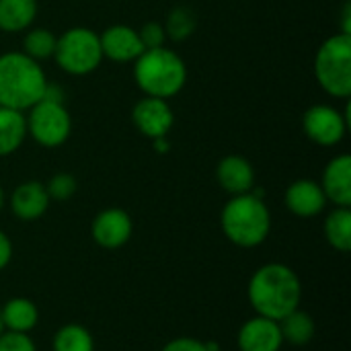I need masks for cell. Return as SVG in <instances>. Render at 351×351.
<instances>
[{"label": "cell", "instance_id": "cell-1", "mask_svg": "<svg viewBox=\"0 0 351 351\" xmlns=\"http://www.w3.org/2000/svg\"><path fill=\"white\" fill-rule=\"evenodd\" d=\"M247 296L259 317L282 321L300 308L302 282L296 271L284 263H265L249 280Z\"/></svg>", "mask_w": 351, "mask_h": 351}, {"label": "cell", "instance_id": "cell-2", "mask_svg": "<svg viewBox=\"0 0 351 351\" xmlns=\"http://www.w3.org/2000/svg\"><path fill=\"white\" fill-rule=\"evenodd\" d=\"M47 82L39 62L23 51H6L0 56V107L21 113L29 111L43 99Z\"/></svg>", "mask_w": 351, "mask_h": 351}, {"label": "cell", "instance_id": "cell-3", "mask_svg": "<svg viewBox=\"0 0 351 351\" xmlns=\"http://www.w3.org/2000/svg\"><path fill=\"white\" fill-rule=\"evenodd\" d=\"M134 80L144 97L169 101L183 90L187 66L183 58L169 47L144 49L134 60Z\"/></svg>", "mask_w": 351, "mask_h": 351}, {"label": "cell", "instance_id": "cell-4", "mask_svg": "<svg viewBox=\"0 0 351 351\" xmlns=\"http://www.w3.org/2000/svg\"><path fill=\"white\" fill-rule=\"evenodd\" d=\"M220 226L224 237L243 249H253L265 243L271 230V214L261 197L251 191L232 195L220 214Z\"/></svg>", "mask_w": 351, "mask_h": 351}, {"label": "cell", "instance_id": "cell-5", "mask_svg": "<svg viewBox=\"0 0 351 351\" xmlns=\"http://www.w3.org/2000/svg\"><path fill=\"white\" fill-rule=\"evenodd\" d=\"M315 78L329 97L350 99L351 35L335 33L323 41L315 56Z\"/></svg>", "mask_w": 351, "mask_h": 351}, {"label": "cell", "instance_id": "cell-6", "mask_svg": "<svg viewBox=\"0 0 351 351\" xmlns=\"http://www.w3.org/2000/svg\"><path fill=\"white\" fill-rule=\"evenodd\" d=\"M53 60L70 76H86L103 62L99 33L88 27H70L56 39Z\"/></svg>", "mask_w": 351, "mask_h": 351}, {"label": "cell", "instance_id": "cell-7", "mask_svg": "<svg viewBox=\"0 0 351 351\" xmlns=\"http://www.w3.org/2000/svg\"><path fill=\"white\" fill-rule=\"evenodd\" d=\"M27 136H31L43 148H58L68 142L72 134V117L64 103L41 99L27 115Z\"/></svg>", "mask_w": 351, "mask_h": 351}, {"label": "cell", "instance_id": "cell-8", "mask_svg": "<svg viewBox=\"0 0 351 351\" xmlns=\"http://www.w3.org/2000/svg\"><path fill=\"white\" fill-rule=\"evenodd\" d=\"M350 109L339 111L333 105H313L304 111L302 115V130L308 136L311 142L319 144V146H337L350 128V117H348Z\"/></svg>", "mask_w": 351, "mask_h": 351}, {"label": "cell", "instance_id": "cell-9", "mask_svg": "<svg viewBox=\"0 0 351 351\" xmlns=\"http://www.w3.org/2000/svg\"><path fill=\"white\" fill-rule=\"evenodd\" d=\"M132 121L142 136L154 140L169 136L175 123V113L169 101L156 97H142L132 109Z\"/></svg>", "mask_w": 351, "mask_h": 351}, {"label": "cell", "instance_id": "cell-10", "mask_svg": "<svg viewBox=\"0 0 351 351\" xmlns=\"http://www.w3.org/2000/svg\"><path fill=\"white\" fill-rule=\"evenodd\" d=\"M132 232H134V222L130 214L121 208L101 210L90 226V234L95 243L109 251L123 247L132 239Z\"/></svg>", "mask_w": 351, "mask_h": 351}, {"label": "cell", "instance_id": "cell-11", "mask_svg": "<svg viewBox=\"0 0 351 351\" xmlns=\"http://www.w3.org/2000/svg\"><path fill=\"white\" fill-rule=\"evenodd\" d=\"M99 41H101L103 58H107L111 62H117V64L134 62L144 51L138 29H134L130 25H111V27H107L103 33H99Z\"/></svg>", "mask_w": 351, "mask_h": 351}, {"label": "cell", "instance_id": "cell-12", "mask_svg": "<svg viewBox=\"0 0 351 351\" xmlns=\"http://www.w3.org/2000/svg\"><path fill=\"white\" fill-rule=\"evenodd\" d=\"M237 343L241 351H280L284 346L280 323L257 315L239 329Z\"/></svg>", "mask_w": 351, "mask_h": 351}, {"label": "cell", "instance_id": "cell-13", "mask_svg": "<svg viewBox=\"0 0 351 351\" xmlns=\"http://www.w3.org/2000/svg\"><path fill=\"white\" fill-rule=\"evenodd\" d=\"M284 202L286 208L298 218H315L327 206V197L321 189V183L313 179H296L286 189Z\"/></svg>", "mask_w": 351, "mask_h": 351}, {"label": "cell", "instance_id": "cell-14", "mask_svg": "<svg viewBox=\"0 0 351 351\" xmlns=\"http://www.w3.org/2000/svg\"><path fill=\"white\" fill-rule=\"evenodd\" d=\"M321 189L327 202L335 204V208H350L351 206V156L339 154L329 160L323 171Z\"/></svg>", "mask_w": 351, "mask_h": 351}, {"label": "cell", "instance_id": "cell-15", "mask_svg": "<svg viewBox=\"0 0 351 351\" xmlns=\"http://www.w3.org/2000/svg\"><path fill=\"white\" fill-rule=\"evenodd\" d=\"M216 181L226 193L243 195L255 187V169L245 156L228 154L216 167Z\"/></svg>", "mask_w": 351, "mask_h": 351}, {"label": "cell", "instance_id": "cell-16", "mask_svg": "<svg viewBox=\"0 0 351 351\" xmlns=\"http://www.w3.org/2000/svg\"><path fill=\"white\" fill-rule=\"evenodd\" d=\"M49 195L43 183L39 181H25L14 187L10 195V210L23 222L39 220L49 208Z\"/></svg>", "mask_w": 351, "mask_h": 351}, {"label": "cell", "instance_id": "cell-17", "mask_svg": "<svg viewBox=\"0 0 351 351\" xmlns=\"http://www.w3.org/2000/svg\"><path fill=\"white\" fill-rule=\"evenodd\" d=\"M0 317L4 331H16V333H29L37 327L39 311L33 300L29 298H10L4 306H0Z\"/></svg>", "mask_w": 351, "mask_h": 351}, {"label": "cell", "instance_id": "cell-18", "mask_svg": "<svg viewBox=\"0 0 351 351\" xmlns=\"http://www.w3.org/2000/svg\"><path fill=\"white\" fill-rule=\"evenodd\" d=\"M37 0H0V31L23 33L37 16Z\"/></svg>", "mask_w": 351, "mask_h": 351}, {"label": "cell", "instance_id": "cell-19", "mask_svg": "<svg viewBox=\"0 0 351 351\" xmlns=\"http://www.w3.org/2000/svg\"><path fill=\"white\" fill-rule=\"evenodd\" d=\"M27 140L25 113L0 107V158L14 154Z\"/></svg>", "mask_w": 351, "mask_h": 351}, {"label": "cell", "instance_id": "cell-20", "mask_svg": "<svg viewBox=\"0 0 351 351\" xmlns=\"http://www.w3.org/2000/svg\"><path fill=\"white\" fill-rule=\"evenodd\" d=\"M278 323H280V331H282L284 341H288L292 346H306L313 341V337L317 333L315 319L300 308L292 311L290 315H286Z\"/></svg>", "mask_w": 351, "mask_h": 351}, {"label": "cell", "instance_id": "cell-21", "mask_svg": "<svg viewBox=\"0 0 351 351\" xmlns=\"http://www.w3.org/2000/svg\"><path fill=\"white\" fill-rule=\"evenodd\" d=\"M325 239L327 243L339 251L350 253L351 251V210L350 208H335L329 212L325 220Z\"/></svg>", "mask_w": 351, "mask_h": 351}, {"label": "cell", "instance_id": "cell-22", "mask_svg": "<svg viewBox=\"0 0 351 351\" xmlns=\"http://www.w3.org/2000/svg\"><path fill=\"white\" fill-rule=\"evenodd\" d=\"M53 351H95V339L82 325H64L53 335Z\"/></svg>", "mask_w": 351, "mask_h": 351}, {"label": "cell", "instance_id": "cell-23", "mask_svg": "<svg viewBox=\"0 0 351 351\" xmlns=\"http://www.w3.org/2000/svg\"><path fill=\"white\" fill-rule=\"evenodd\" d=\"M56 35L45 29V27H35L29 29L23 37V53L33 58L35 62L53 58V49H56Z\"/></svg>", "mask_w": 351, "mask_h": 351}, {"label": "cell", "instance_id": "cell-24", "mask_svg": "<svg viewBox=\"0 0 351 351\" xmlns=\"http://www.w3.org/2000/svg\"><path fill=\"white\" fill-rule=\"evenodd\" d=\"M162 27L167 37H171L173 41H185L187 37L193 35L197 27V16L189 6H175L169 10Z\"/></svg>", "mask_w": 351, "mask_h": 351}, {"label": "cell", "instance_id": "cell-25", "mask_svg": "<svg viewBox=\"0 0 351 351\" xmlns=\"http://www.w3.org/2000/svg\"><path fill=\"white\" fill-rule=\"evenodd\" d=\"M76 179L70 175V173H56L49 181H47V185H45V189H47V195H49V199H56V202H66V199H70L74 193H76Z\"/></svg>", "mask_w": 351, "mask_h": 351}, {"label": "cell", "instance_id": "cell-26", "mask_svg": "<svg viewBox=\"0 0 351 351\" xmlns=\"http://www.w3.org/2000/svg\"><path fill=\"white\" fill-rule=\"evenodd\" d=\"M138 35H140V41H142L144 49L165 47V41L169 39L167 33H165V27H162L160 23H154V21L146 23V25L138 31Z\"/></svg>", "mask_w": 351, "mask_h": 351}, {"label": "cell", "instance_id": "cell-27", "mask_svg": "<svg viewBox=\"0 0 351 351\" xmlns=\"http://www.w3.org/2000/svg\"><path fill=\"white\" fill-rule=\"evenodd\" d=\"M0 351H37L29 333L2 331L0 333Z\"/></svg>", "mask_w": 351, "mask_h": 351}, {"label": "cell", "instance_id": "cell-28", "mask_svg": "<svg viewBox=\"0 0 351 351\" xmlns=\"http://www.w3.org/2000/svg\"><path fill=\"white\" fill-rule=\"evenodd\" d=\"M162 351H208L206 343L195 339V337H177L173 341H169Z\"/></svg>", "mask_w": 351, "mask_h": 351}, {"label": "cell", "instance_id": "cell-29", "mask_svg": "<svg viewBox=\"0 0 351 351\" xmlns=\"http://www.w3.org/2000/svg\"><path fill=\"white\" fill-rule=\"evenodd\" d=\"M10 259H12V243H10V239L0 230V271L10 263Z\"/></svg>", "mask_w": 351, "mask_h": 351}, {"label": "cell", "instance_id": "cell-30", "mask_svg": "<svg viewBox=\"0 0 351 351\" xmlns=\"http://www.w3.org/2000/svg\"><path fill=\"white\" fill-rule=\"evenodd\" d=\"M152 144H154V150H156L158 154H167V152H169V148H171V144H169V136L154 138V140H152Z\"/></svg>", "mask_w": 351, "mask_h": 351}, {"label": "cell", "instance_id": "cell-31", "mask_svg": "<svg viewBox=\"0 0 351 351\" xmlns=\"http://www.w3.org/2000/svg\"><path fill=\"white\" fill-rule=\"evenodd\" d=\"M204 343H206L208 351H220V343H216V341H204Z\"/></svg>", "mask_w": 351, "mask_h": 351}, {"label": "cell", "instance_id": "cell-32", "mask_svg": "<svg viewBox=\"0 0 351 351\" xmlns=\"http://www.w3.org/2000/svg\"><path fill=\"white\" fill-rule=\"evenodd\" d=\"M2 206H4V191H2V187H0V210H2Z\"/></svg>", "mask_w": 351, "mask_h": 351}, {"label": "cell", "instance_id": "cell-33", "mask_svg": "<svg viewBox=\"0 0 351 351\" xmlns=\"http://www.w3.org/2000/svg\"><path fill=\"white\" fill-rule=\"evenodd\" d=\"M4 331V325H2V317H0V333Z\"/></svg>", "mask_w": 351, "mask_h": 351}]
</instances>
